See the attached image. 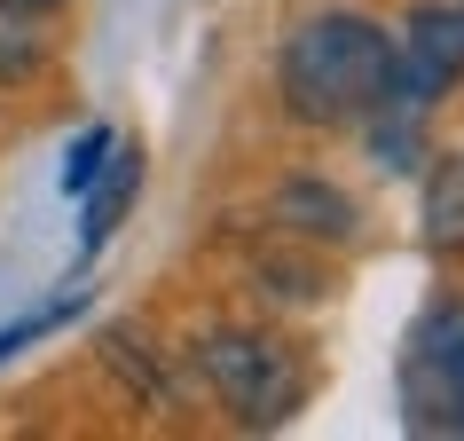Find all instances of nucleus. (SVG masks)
I'll use <instances>...</instances> for the list:
<instances>
[{
    "label": "nucleus",
    "instance_id": "nucleus-5",
    "mask_svg": "<svg viewBox=\"0 0 464 441\" xmlns=\"http://www.w3.org/2000/svg\"><path fill=\"white\" fill-rule=\"evenodd\" d=\"M142 181H150V166H142V142H111V158H102V173L87 181V220H79V260H95L111 237L126 229V213L142 205Z\"/></svg>",
    "mask_w": 464,
    "mask_h": 441
},
{
    "label": "nucleus",
    "instance_id": "nucleus-13",
    "mask_svg": "<svg viewBox=\"0 0 464 441\" xmlns=\"http://www.w3.org/2000/svg\"><path fill=\"white\" fill-rule=\"evenodd\" d=\"M16 8H32V16H55V8H63V0H16Z\"/></svg>",
    "mask_w": 464,
    "mask_h": 441
},
{
    "label": "nucleus",
    "instance_id": "nucleus-2",
    "mask_svg": "<svg viewBox=\"0 0 464 441\" xmlns=\"http://www.w3.org/2000/svg\"><path fill=\"white\" fill-rule=\"evenodd\" d=\"M197 378H205V394H213L220 410H228V426H245V434H268V426H284V417L307 402V355H299L292 339H276V331H260V323H220V331H205V339L189 347Z\"/></svg>",
    "mask_w": 464,
    "mask_h": 441
},
{
    "label": "nucleus",
    "instance_id": "nucleus-3",
    "mask_svg": "<svg viewBox=\"0 0 464 441\" xmlns=\"http://www.w3.org/2000/svg\"><path fill=\"white\" fill-rule=\"evenodd\" d=\"M464 87V0H425L393 32V95L417 111H440V95Z\"/></svg>",
    "mask_w": 464,
    "mask_h": 441
},
{
    "label": "nucleus",
    "instance_id": "nucleus-10",
    "mask_svg": "<svg viewBox=\"0 0 464 441\" xmlns=\"http://www.w3.org/2000/svg\"><path fill=\"white\" fill-rule=\"evenodd\" d=\"M40 72H48V32H40V16L16 8V0H0V87H24Z\"/></svg>",
    "mask_w": 464,
    "mask_h": 441
},
{
    "label": "nucleus",
    "instance_id": "nucleus-11",
    "mask_svg": "<svg viewBox=\"0 0 464 441\" xmlns=\"http://www.w3.org/2000/svg\"><path fill=\"white\" fill-rule=\"evenodd\" d=\"M87 316V284H63L55 299H40V308H24L16 323H0V363H16L24 347H40V339H55L63 323H79Z\"/></svg>",
    "mask_w": 464,
    "mask_h": 441
},
{
    "label": "nucleus",
    "instance_id": "nucleus-12",
    "mask_svg": "<svg viewBox=\"0 0 464 441\" xmlns=\"http://www.w3.org/2000/svg\"><path fill=\"white\" fill-rule=\"evenodd\" d=\"M111 142H119V126H111V119H87V126L72 134V150H63V173H55V181H63V197H79V190H87V181L102 173Z\"/></svg>",
    "mask_w": 464,
    "mask_h": 441
},
{
    "label": "nucleus",
    "instance_id": "nucleus-8",
    "mask_svg": "<svg viewBox=\"0 0 464 441\" xmlns=\"http://www.w3.org/2000/svg\"><path fill=\"white\" fill-rule=\"evenodd\" d=\"M401 355H410V363H433V370H464V292L425 299V316L410 323Z\"/></svg>",
    "mask_w": 464,
    "mask_h": 441
},
{
    "label": "nucleus",
    "instance_id": "nucleus-7",
    "mask_svg": "<svg viewBox=\"0 0 464 441\" xmlns=\"http://www.w3.org/2000/svg\"><path fill=\"white\" fill-rule=\"evenodd\" d=\"M425 173V190H417V213H425V245L464 260V150H433V166Z\"/></svg>",
    "mask_w": 464,
    "mask_h": 441
},
{
    "label": "nucleus",
    "instance_id": "nucleus-9",
    "mask_svg": "<svg viewBox=\"0 0 464 441\" xmlns=\"http://www.w3.org/2000/svg\"><path fill=\"white\" fill-rule=\"evenodd\" d=\"M95 347H102V363L119 370V378H126L134 394H142L150 410H173V378L158 370V347H150L142 331H134V323H111V331H102Z\"/></svg>",
    "mask_w": 464,
    "mask_h": 441
},
{
    "label": "nucleus",
    "instance_id": "nucleus-4",
    "mask_svg": "<svg viewBox=\"0 0 464 441\" xmlns=\"http://www.w3.org/2000/svg\"><path fill=\"white\" fill-rule=\"evenodd\" d=\"M268 220L292 237V245H315V252L362 237V205H354L339 181H323V173H292V181L268 197Z\"/></svg>",
    "mask_w": 464,
    "mask_h": 441
},
{
    "label": "nucleus",
    "instance_id": "nucleus-1",
    "mask_svg": "<svg viewBox=\"0 0 464 441\" xmlns=\"http://www.w3.org/2000/svg\"><path fill=\"white\" fill-rule=\"evenodd\" d=\"M276 95H284V119L299 126H323V134L362 126L393 95V32L362 8L299 16L276 55Z\"/></svg>",
    "mask_w": 464,
    "mask_h": 441
},
{
    "label": "nucleus",
    "instance_id": "nucleus-6",
    "mask_svg": "<svg viewBox=\"0 0 464 441\" xmlns=\"http://www.w3.org/2000/svg\"><path fill=\"white\" fill-rule=\"evenodd\" d=\"M401 426L464 441V370H433V363L401 355Z\"/></svg>",
    "mask_w": 464,
    "mask_h": 441
}]
</instances>
